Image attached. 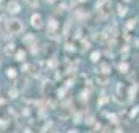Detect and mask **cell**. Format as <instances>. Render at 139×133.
<instances>
[{
  "label": "cell",
  "instance_id": "2",
  "mask_svg": "<svg viewBox=\"0 0 139 133\" xmlns=\"http://www.w3.org/2000/svg\"><path fill=\"white\" fill-rule=\"evenodd\" d=\"M97 6H98V14H100L102 17H106V16L111 14V2L109 0H106V2L97 5Z\"/></svg>",
  "mask_w": 139,
  "mask_h": 133
},
{
  "label": "cell",
  "instance_id": "17",
  "mask_svg": "<svg viewBox=\"0 0 139 133\" xmlns=\"http://www.w3.org/2000/svg\"><path fill=\"white\" fill-rule=\"evenodd\" d=\"M106 102H108V97H106V96H103L100 100H98V105H103V103H106Z\"/></svg>",
  "mask_w": 139,
  "mask_h": 133
},
{
  "label": "cell",
  "instance_id": "24",
  "mask_svg": "<svg viewBox=\"0 0 139 133\" xmlns=\"http://www.w3.org/2000/svg\"><path fill=\"white\" fill-rule=\"evenodd\" d=\"M47 105H49V107H50V108H55V102H53V100H50V102H49V103H47Z\"/></svg>",
  "mask_w": 139,
  "mask_h": 133
},
{
  "label": "cell",
  "instance_id": "1",
  "mask_svg": "<svg viewBox=\"0 0 139 133\" xmlns=\"http://www.w3.org/2000/svg\"><path fill=\"white\" fill-rule=\"evenodd\" d=\"M6 28H8L10 33H14L16 34V33H21L24 30V25H22L21 21H17V19H11V21L6 22Z\"/></svg>",
  "mask_w": 139,
  "mask_h": 133
},
{
  "label": "cell",
  "instance_id": "27",
  "mask_svg": "<svg viewBox=\"0 0 139 133\" xmlns=\"http://www.w3.org/2000/svg\"><path fill=\"white\" fill-rule=\"evenodd\" d=\"M116 133H122V130H117V131H116Z\"/></svg>",
  "mask_w": 139,
  "mask_h": 133
},
{
  "label": "cell",
  "instance_id": "4",
  "mask_svg": "<svg viewBox=\"0 0 139 133\" xmlns=\"http://www.w3.org/2000/svg\"><path fill=\"white\" fill-rule=\"evenodd\" d=\"M8 11L10 13H19L21 11V5H19L16 0H11V2L8 3Z\"/></svg>",
  "mask_w": 139,
  "mask_h": 133
},
{
  "label": "cell",
  "instance_id": "3",
  "mask_svg": "<svg viewBox=\"0 0 139 133\" xmlns=\"http://www.w3.org/2000/svg\"><path fill=\"white\" fill-rule=\"evenodd\" d=\"M31 25L34 28H41L42 27V17L39 16V14H33L31 16Z\"/></svg>",
  "mask_w": 139,
  "mask_h": 133
},
{
  "label": "cell",
  "instance_id": "12",
  "mask_svg": "<svg viewBox=\"0 0 139 133\" xmlns=\"http://www.w3.org/2000/svg\"><path fill=\"white\" fill-rule=\"evenodd\" d=\"M56 27H58L56 21H55V19H50V21H49V28H50V30H55Z\"/></svg>",
  "mask_w": 139,
  "mask_h": 133
},
{
  "label": "cell",
  "instance_id": "23",
  "mask_svg": "<svg viewBox=\"0 0 139 133\" xmlns=\"http://www.w3.org/2000/svg\"><path fill=\"white\" fill-rule=\"evenodd\" d=\"M64 92H66L64 89H59V91H58V96H59V97H61V96H64Z\"/></svg>",
  "mask_w": 139,
  "mask_h": 133
},
{
  "label": "cell",
  "instance_id": "29",
  "mask_svg": "<svg viewBox=\"0 0 139 133\" xmlns=\"http://www.w3.org/2000/svg\"><path fill=\"white\" fill-rule=\"evenodd\" d=\"M81 2H85V0H81Z\"/></svg>",
  "mask_w": 139,
  "mask_h": 133
},
{
  "label": "cell",
  "instance_id": "26",
  "mask_svg": "<svg viewBox=\"0 0 139 133\" xmlns=\"http://www.w3.org/2000/svg\"><path fill=\"white\" fill-rule=\"evenodd\" d=\"M69 133H78V131H77V130H70Z\"/></svg>",
  "mask_w": 139,
  "mask_h": 133
},
{
  "label": "cell",
  "instance_id": "7",
  "mask_svg": "<svg viewBox=\"0 0 139 133\" xmlns=\"http://www.w3.org/2000/svg\"><path fill=\"white\" fill-rule=\"evenodd\" d=\"M100 70H102V74H103V75H108V74L111 72V67H109V64L103 63V64L100 66Z\"/></svg>",
  "mask_w": 139,
  "mask_h": 133
},
{
  "label": "cell",
  "instance_id": "30",
  "mask_svg": "<svg viewBox=\"0 0 139 133\" xmlns=\"http://www.w3.org/2000/svg\"><path fill=\"white\" fill-rule=\"evenodd\" d=\"M0 2H2V0H0Z\"/></svg>",
  "mask_w": 139,
  "mask_h": 133
},
{
  "label": "cell",
  "instance_id": "13",
  "mask_svg": "<svg viewBox=\"0 0 139 133\" xmlns=\"http://www.w3.org/2000/svg\"><path fill=\"white\" fill-rule=\"evenodd\" d=\"M6 75H8V77H10V78H14V77H16V70L10 67V69L6 70Z\"/></svg>",
  "mask_w": 139,
  "mask_h": 133
},
{
  "label": "cell",
  "instance_id": "6",
  "mask_svg": "<svg viewBox=\"0 0 139 133\" xmlns=\"http://www.w3.org/2000/svg\"><path fill=\"white\" fill-rule=\"evenodd\" d=\"M14 50H16V46H14V44H8V46L5 47V53H6L8 56H10V55H13V53H14Z\"/></svg>",
  "mask_w": 139,
  "mask_h": 133
},
{
  "label": "cell",
  "instance_id": "21",
  "mask_svg": "<svg viewBox=\"0 0 139 133\" xmlns=\"http://www.w3.org/2000/svg\"><path fill=\"white\" fill-rule=\"evenodd\" d=\"M137 113H139V108H137V107H134V108L131 110V116H136Z\"/></svg>",
  "mask_w": 139,
  "mask_h": 133
},
{
  "label": "cell",
  "instance_id": "18",
  "mask_svg": "<svg viewBox=\"0 0 139 133\" xmlns=\"http://www.w3.org/2000/svg\"><path fill=\"white\" fill-rule=\"evenodd\" d=\"M25 2H27L28 5H31V6H36V5H38V0H25Z\"/></svg>",
  "mask_w": 139,
  "mask_h": 133
},
{
  "label": "cell",
  "instance_id": "19",
  "mask_svg": "<svg viewBox=\"0 0 139 133\" xmlns=\"http://www.w3.org/2000/svg\"><path fill=\"white\" fill-rule=\"evenodd\" d=\"M124 92V86H122V83H119L117 85V94H122Z\"/></svg>",
  "mask_w": 139,
  "mask_h": 133
},
{
  "label": "cell",
  "instance_id": "14",
  "mask_svg": "<svg viewBox=\"0 0 139 133\" xmlns=\"http://www.w3.org/2000/svg\"><path fill=\"white\" fill-rule=\"evenodd\" d=\"M98 58H100V53H98V52H94V53L91 55V60H92V61H98Z\"/></svg>",
  "mask_w": 139,
  "mask_h": 133
},
{
  "label": "cell",
  "instance_id": "25",
  "mask_svg": "<svg viewBox=\"0 0 139 133\" xmlns=\"http://www.w3.org/2000/svg\"><path fill=\"white\" fill-rule=\"evenodd\" d=\"M102 133H109V130H108V128H105V130H103Z\"/></svg>",
  "mask_w": 139,
  "mask_h": 133
},
{
  "label": "cell",
  "instance_id": "28",
  "mask_svg": "<svg viewBox=\"0 0 139 133\" xmlns=\"http://www.w3.org/2000/svg\"><path fill=\"white\" fill-rule=\"evenodd\" d=\"M47 2H55V0H47Z\"/></svg>",
  "mask_w": 139,
  "mask_h": 133
},
{
  "label": "cell",
  "instance_id": "10",
  "mask_svg": "<svg viewBox=\"0 0 139 133\" xmlns=\"http://www.w3.org/2000/svg\"><path fill=\"white\" fill-rule=\"evenodd\" d=\"M33 41H34V36H33V34H27V36L24 38V42H25V44H30V42H33Z\"/></svg>",
  "mask_w": 139,
  "mask_h": 133
},
{
  "label": "cell",
  "instance_id": "15",
  "mask_svg": "<svg viewBox=\"0 0 139 133\" xmlns=\"http://www.w3.org/2000/svg\"><path fill=\"white\" fill-rule=\"evenodd\" d=\"M56 63H58V61H56V60H55V58H50V61H49V63H47V64H49V66H50V67H55V66H56Z\"/></svg>",
  "mask_w": 139,
  "mask_h": 133
},
{
  "label": "cell",
  "instance_id": "20",
  "mask_svg": "<svg viewBox=\"0 0 139 133\" xmlns=\"http://www.w3.org/2000/svg\"><path fill=\"white\" fill-rule=\"evenodd\" d=\"M66 50H67V52H72V50H75V47H73L72 44H66Z\"/></svg>",
  "mask_w": 139,
  "mask_h": 133
},
{
  "label": "cell",
  "instance_id": "9",
  "mask_svg": "<svg viewBox=\"0 0 139 133\" xmlns=\"http://www.w3.org/2000/svg\"><path fill=\"white\" fill-rule=\"evenodd\" d=\"M117 10H119V14H121V16H125L127 14V6L125 5H117Z\"/></svg>",
  "mask_w": 139,
  "mask_h": 133
},
{
  "label": "cell",
  "instance_id": "8",
  "mask_svg": "<svg viewBox=\"0 0 139 133\" xmlns=\"http://www.w3.org/2000/svg\"><path fill=\"white\" fill-rule=\"evenodd\" d=\"M16 60H17V61H24V60H25V52H24V50H19L17 55H16Z\"/></svg>",
  "mask_w": 139,
  "mask_h": 133
},
{
  "label": "cell",
  "instance_id": "11",
  "mask_svg": "<svg viewBox=\"0 0 139 133\" xmlns=\"http://www.w3.org/2000/svg\"><path fill=\"white\" fill-rule=\"evenodd\" d=\"M8 94H10L11 99H16V97H17V89H16V88H11V89L8 91Z\"/></svg>",
  "mask_w": 139,
  "mask_h": 133
},
{
  "label": "cell",
  "instance_id": "22",
  "mask_svg": "<svg viewBox=\"0 0 139 133\" xmlns=\"http://www.w3.org/2000/svg\"><path fill=\"white\" fill-rule=\"evenodd\" d=\"M134 27V21L131 19V21H128V24H127V28H133Z\"/></svg>",
  "mask_w": 139,
  "mask_h": 133
},
{
  "label": "cell",
  "instance_id": "5",
  "mask_svg": "<svg viewBox=\"0 0 139 133\" xmlns=\"http://www.w3.org/2000/svg\"><path fill=\"white\" fill-rule=\"evenodd\" d=\"M108 82H109L108 75H98V77H97V83L98 85H108Z\"/></svg>",
  "mask_w": 139,
  "mask_h": 133
},
{
  "label": "cell",
  "instance_id": "16",
  "mask_svg": "<svg viewBox=\"0 0 139 133\" xmlns=\"http://www.w3.org/2000/svg\"><path fill=\"white\" fill-rule=\"evenodd\" d=\"M121 70H122V72H127V70H128V64H127V63H122V64H121Z\"/></svg>",
  "mask_w": 139,
  "mask_h": 133
}]
</instances>
